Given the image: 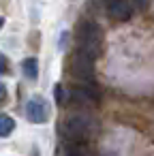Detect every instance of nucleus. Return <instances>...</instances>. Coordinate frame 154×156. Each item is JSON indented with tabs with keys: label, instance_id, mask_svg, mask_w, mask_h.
Here are the masks:
<instances>
[{
	"label": "nucleus",
	"instance_id": "obj_8",
	"mask_svg": "<svg viewBox=\"0 0 154 156\" xmlns=\"http://www.w3.org/2000/svg\"><path fill=\"white\" fill-rule=\"evenodd\" d=\"M7 66H9V62H7L5 54H0V73H7Z\"/></svg>",
	"mask_w": 154,
	"mask_h": 156
},
{
	"label": "nucleus",
	"instance_id": "obj_9",
	"mask_svg": "<svg viewBox=\"0 0 154 156\" xmlns=\"http://www.w3.org/2000/svg\"><path fill=\"white\" fill-rule=\"evenodd\" d=\"M5 98H7V86H5L2 81H0V103H2Z\"/></svg>",
	"mask_w": 154,
	"mask_h": 156
},
{
	"label": "nucleus",
	"instance_id": "obj_3",
	"mask_svg": "<svg viewBox=\"0 0 154 156\" xmlns=\"http://www.w3.org/2000/svg\"><path fill=\"white\" fill-rule=\"evenodd\" d=\"M62 130H64L69 137H73V139H84V137H88L90 130H92V120H90L88 115H81V113H79V115H71V118L64 120Z\"/></svg>",
	"mask_w": 154,
	"mask_h": 156
},
{
	"label": "nucleus",
	"instance_id": "obj_2",
	"mask_svg": "<svg viewBox=\"0 0 154 156\" xmlns=\"http://www.w3.org/2000/svg\"><path fill=\"white\" fill-rule=\"evenodd\" d=\"M71 73L77 79L90 81L94 77V58H90L88 54H84V51L77 49L73 54V58H71Z\"/></svg>",
	"mask_w": 154,
	"mask_h": 156
},
{
	"label": "nucleus",
	"instance_id": "obj_11",
	"mask_svg": "<svg viewBox=\"0 0 154 156\" xmlns=\"http://www.w3.org/2000/svg\"><path fill=\"white\" fill-rule=\"evenodd\" d=\"M71 156H81V154L79 152H71Z\"/></svg>",
	"mask_w": 154,
	"mask_h": 156
},
{
	"label": "nucleus",
	"instance_id": "obj_5",
	"mask_svg": "<svg viewBox=\"0 0 154 156\" xmlns=\"http://www.w3.org/2000/svg\"><path fill=\"white\" fill-rule=\"evenodd\" d=\"M131 13H133V9H131L128 0H107V15L111 20L126 22L131 17Z\"/></svg>",
	"mask_w": 154,
	"mask_h": 156
},
{
	"label": "nucleus",
	"instance_id": "obj_6",
	"mask_svg": "<svg viewBox=\"0 0 154 156\" xmlns=\"http://www.w3.org/2000/svg\"><path fill=\"white\" fill-rule=\"evenodd\" d=\"M22 69H24V75L28 77V79H37L39 77V62H37V58H26L24 62H22Z\"/></svg>",
	"mask_w": 154,
	"mask_h": 156
},
{
	"label": "nucleus",
	"instance_id": "obj_7",
	"mask_svg": "<svg viewBox=\"0 0 154 156\" xmlns=\"http://www.w3.org/2000/svg\"><path fill=\"white\" fill-rule=\"evenodd\" d=\"M13 128H15V120L11 118V115H0V137H9L11 133H13Z\"/></svg>",
	"mask_w": 154,
	"mask_h": 156
},
{
	"label": "nucleus",
	"instance_id": "obj_10",
	"mask_svg": "<svg viewBox=\"0 0 154 156\" xmlns=\"http://www.w3.org/2000/svg\"><path fill=\"white\" fill-rule=\"evenodd\" d=\"M5 26V20H2V15H0V28H2Z\"/></svg>",
	"mask_w": 154,
	"mask_h": 156
},
{
	"label": "nucleus",
	"instance_id": "obj_1",
	"mask_svg": "<svg viewBox=\"0 0 154 156\" xmlns=\"http://www.w3.org/2000/svg\"><path fill=\"white\" fill-rule=\"evenodd\" d=\"M103 47V30L94 22H81L77 28V49L90 58H98Z\"/></svg>",
	"mask_w": 154,
	"mask_h": 156
},
{
	"label": "nucleus",
	"instance_id": "obj_4",
	"mask_svg": "<svg viewBox=\"0 0 154 156\" xmlns=\"http://www.w3.org/2000/svg\"><path fill=\"white\" fill-rule=\"evenodd\" d=\"M47 101L43 96H32L26 105V118L32 124H45L47 122Z\"/></svg>",
	"mask_w": 154,
	"mask_h": 156
}]
</instances>
